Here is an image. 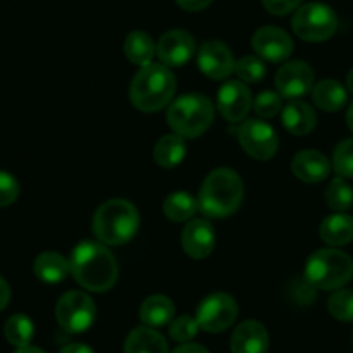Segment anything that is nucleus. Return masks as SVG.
<instances>
[{
    "mask_svg": "<svg viewBox=\"0 0 353 353\" xmlns=\"http://www.w3.org/2000/svg\"><path fill=\"white\" fill-rule=\"evenodd\" d=\"M215 108L208 97L201 94H185L173 101L166 113L168 125L176 135L185 139H196L205 134L213 123Z\"/></svg>",
    "mask_w": 353,
    "mask_h": 353,
    "instance_id": "423d86ee",
    "label": "nucleus"
},
{
    "mask_svg": "<svg viewBox=\"0 0 353 353\" xmlns=\"http://www.w3.org/2000/svg\"><path fill=\"white\" fill-rule=\"evenodd\" d=\"M353 277V260L345 251L324 248L310 254L305 267V279L312 288L324 291L341 290Z\"/></svg>",
    "mask_w": 353,
    "mask_h": 353,
    "instance_id": "39448f33",
    "label": "nucleus"
},
{
    "mask_svg": "<svg viewBox=\"0 0 353 353\" xmlns=\"http://www.w3.org/2000/svg\"><path fill=\"white\" fill-rule=\"evenodd\" d=\"M199 331V324L196 319H192L191 315H181V317H176L175 321L172 322L170 325V336L172 339L179 343H188L198 334Z\"/></svg>",
    "mask_w": 353,
    "mask_h": 353,
    "instance_id": "72a5a7b5",
    "label": "nucleus"
},
{
    "mask_svg": "<svg viewBox=\"0 0 353 353\" xmlns=\"http://www.w3.org/2000/svg\"><path fill=\"white\" fill-rule=\"evenodd\" d=\"M176 4L181 6L184 11H189V12H198V11H203V9L208 8L210 4H212L213 0H175Z\"/></svg>",
    "mask_w": 353,
    "mask_h": 353,
    "instance_id": "e433bc0d",
    "label": "nucleus"
},
{
    "mask_svg": "<svg viewBox=\"0 0 353 353\" xmlns=\"http://www.w3.org/2000/svg\"><path fill=\"white\" fill-rule=\"evenodd\" d=\"M329 314L341 322L353 321V291L336 290V293L327 301Z\"/></svg>",
    "mask_w": 353,
    "mask_h": 353,
    "instance_id": "c756f323",
    "label": "nucleus"
},
{
    "mask_svg": "<svg viewBox=\"0 0 353 353\" xmlns=\"http://www.w3.org/2000/svg\"><path fill=\"white\" fill-rule=\"evenodd\" d=\"M4 334L11 345L21 348V346L30 345L33 334H35V327H33V322L26 315L16 314L9 317L8 322H6Z\"/></svg>",
    "mask_w": 353,
    "mask_h": 353,
    "instance_id": "cd10ccee",
    "label": "nucleus"
},
{
    "mask_svg": "<svg viewBox=\"0 0 353 353\" xmlns=\"http://www.w3.org/2000/svg\"><path fill=\"white\" fill-rule=\"evenodd\" d=\"M253 108L254 113L260 114V117L272 118L283 110V97L279 96V92H274V90H263L256 96Z\"/></svg>",
    "mask_w": 353,
    "mask_h": 353,
    "instance_id": "473e14b6",
    "label": "nucleus"
},
{
    "mask_svg": "<svg viewBox=\"0 0 353 353\" xmlns=\"http://www.w3.org/2000/svg\"><path fill=\"white\" fill-rule=\"evenodd\" d=\"M92 227L96 236L104 244H125L137 232L139 212L125 199H111L97 208Z\"/></svg>",
    "mask_w": 353,
    "mask_h": 353,
    "instance_id": "20e7f679",
    "label": "nucleus"
},
{
    "mask_svg": "<svg viewBox=\"0 0 353 353\" xmlns=\"http://www.w3.org/2000/svg\"><path fill=\"white\" fill-rule=\"evenodd\" d=\"M19 196V185L14 176L0 170V208L12 205Z\"/></svg>",
    "mask_w": 353,
    "mask_h": 353,
    "instance_id": "f704fd0d",
    "label": "nucleus"
},
{
    "mask_svg": "<svg viewBox=\"0 0 353 353\" xmlns=\"http://www.w3.org/2000/svg\"><path fill=\"white\" fill-rule=\"evenodd\" d=\"M14 353H46L43 352V350H40V348H37V346H21V348H18L16 350Z\"/></svg>",
    "mask_w": 353,
    "mask_h": 353,
    "instance_id": "a19ab883",
    "label": "nucleus"
},
{
    "mask_svg": "<svg viewBox=\"0 0 353 353\" xmlns=\"http://www.w3.org/2000/svg\"><path fill=\"white\" fill-rule=\"evenodd\" d=\"M173 315H175L173 301L168 296H163V294L149 296L141 307V321L148 327H161V325H166L168 322L173 321Z\"/></svg>",
    "mask_w": 353,
    "mask_h": 353,
    "instance_id": "b1692460",
    "label": "nucleus"
},
{
    "mask_svg": "<svg viewBox=\"0 0 353 353\" xmlns=\"http://www.w3.org/2000/svg\"><path fill=\"white\" fill-rule=\"evenodd\" d=\"M56 317L64 331L73 334L83 332L96 321V305L88 294L81 291H70L57 301Z\"/></svg>",
    "mask_w": 353,
    "mask_h": 353,
    "instance_id": "6e6552de",
    "label": "nucleus"
},
{
    "mask_svg": "<svg viewBox=\"0 0 353 353\" xmlns=\"http://www.w3.org/2000/svg\"><path fill=\"white\" fill-rule=\"evenodd\" d=\"M253 49L261 59L270 63H281L293 52L294 46L291 37L277 26H263L253 35Z\"/></svg>",
    "mask_w": 353,
    "mask_h": 353,
    "instance_id": "4468645a",
    "label": "nucleus"
},
{
    "mask_svg": "<svg viewBox=\"0 0 353 353\" xmlns=\"http://www.w3.org/2000/svg\"><path fill=\"white\" fill-rule=\"evenodd\" d=\"M291 25L294 33L305 42H325L334 35L338 18L329 6L310 2L296 9Z\"/></svg>",
    "mask_w": 353,
    "mask_h": 353,
    "instance_id": "0eeeda50",
    "label": "nucleus"
},
{
    "mask_svg": "<svg viewBox=\"0 0 353 353\" xmlns=\"http://www.w3.org/2000/svg\"><path fill=\"white\" fill-rule=\"evenodd\" d=\"M172 353H210L208 350L198 343H182L181 346H176Z\"/></svg>",
    "mask_w": 353,
    "mask_h": 353,
    "instance_id": "4c0bfd02",
    "label": "nucleus"
},
{
    "mask_svg": "<svg viewBox=\"0 0 353 353\" xmlns=\"http://www.w3.org/2000/svg\"><path fill=\"white\" fill-rule=\"evenodd\" d=\"M199 210L198 199L188 192H173L163 203V213L172 222H188Z\"/></svg>",
    "mask_w": 353,
    "mask_h": 353,
    "instance_id": "a878e982",
    "label": "nucleus"
},
{
    "mask_svg": "<svg viewBox=\"0 0 353 353\" xmlns=\"http://www.w3.org/2000/svg\"><path fill=\"white\" fill-rule=\"evenodd\" d=\"M346 88H348L350 94H353V70L350 71L348 77H346Z\"/></svg>",
    "mask_w": 353,
    "mask_h": 353,
    "instance_id": "37998d69",
    "label": "nucleus"
},
{
    "mask_svg": "<svg viewBox=\"0 0 353 353\" xmlns=\"http://www.w3.org/2000/svg\"><path fill=\"white\" fill-rule=\"evenodd\" d=\"M185 156L184 137L176 134L163 135L154 148V159L163 168H173L181 165Z\"/></svg>",
    "mask_w": 353,
    "mask_h": 353,
    "instance_id": "393cba45",
    "label": "nucleus"
},
{
    "mask_svg": "<svg viewBox=\"0 0 353 353\" xmlns=\"http://www.w3.org/2000/svg\"><path fill=\"white\" fill-rule=\"evenodd\" d=\"M232 353H267L269 350V332L263 324L256 321H246L237 325L230 338Z\"/></svg>",
    "mask_w": 353,
    "mask_h": 353,
    "instance_id": "f3484780",
    "label": "nucleus"
},
{
    "mask_svg": "<svg viewBox=\"0 0 353 353\" xmlns=\"http://www.w3.org/2000/svg\"><path fill=\"white\" fill-rule=\"evenodd\" d=\"M263 8L274 16H286L300 8L301 0H261Z\"/></svg>",
    "mask_w": 353,
    "mask_h": 353,
    "instance_id": "c9c22d12",
    "label": "nucleus"
},
{
    "mask_svg": "<svg viewBox=\"0 0 353 353\" xmlns=\"http://www.w3.org/2000/svg\"><path fill=\"white\" fill-rule=\"evenodd\" d=\"M175 94V77L165 64L141 66L130 85V101L139 111L156 113L168 106Z\"/></svg>",
    "mask_w": 353,
    "mask_h": 353,
    "instance_id": "7ed1b4c3",
    "label": "nucleus"
},
{
    "mask_svg": "<svg viewBox=\"0 0 353 353\" xmlns=\"http://www.w3.org/2000/svg\"><path fill=\"white\" fill-rule=\"evenodd\" d=\"M123 49L128 61L139 64V66H145V64L151 63L156 54V46L152 42L151 35L144 32H132L125 39Z\"/></svg>",
    "mask_w": 353,
    "mask_h": 353,
    "instance_id": "bb28decb",
    "label": "nucleus"
},
{
    "mask_svg": "<svg viewBox=\"0 0 353 353\" xmlns=\"http://www.w3.org/2000/svg\"><path fill=\"white\" fill-rule=\"evenodd\" d=\"M9 301H11V288L0 277V310H4L9 305Z\"/></svg>",
    "mask_w": 353,
    "mask_h": 353,
    "instance_id": "58836bf2",
    "label": "nucleus"
},
{
    "mask_svg": "<svg viewBox=\"0 0 353 353\" xmlns=\"http://www.w3.org/2000/svg\"><path fill=\"white\" fill-rule=\"evenodd\" d=\"M59 353H94V350L83 343H71V345L64 346Z\"/></svg>",
    "mask_w": 353,
    "mask_h": 353,
    "instance_id": "ea45409f",
    "label": "nucleus"
},
{
    "mask_svg": "<svg viewBox=\"0 0 353 353\" xmlns=\"http://www.w3.org/2000/svg\"><path fill=\"white\" fill-rule=\"evenodd\" d=\"M312 97H314L315 106L321 108L322 111H329V113H334L339 111L346 104V88L339 83L338 80H321L319 83L314 85L312 88Z\"/></svg>",
    "mask_w": 353,
    "mask_h": 353,
    "instance_id": "412c9836",
    "label": "nucleus"
},
{
    "mask_svg": "<svg viewBox=\"0 0 353 353\" xmlns=\"http://www.w3.org/2000/svg\"><path fill=\"white\" fill-rule=\"evenodd\" d=\"M327 206L336 213H343L353 206V189L345 182V179L336 176L325 191Z\"/></svg>",
    "mask_w": 353,
    "mask_h": 353,
    "instance_id": "c85d7f7f",
    "label": "nucleus"
},
{
    "mask_svg": "<svg viewBox=\"0 0 353 353\" xmlns=\"http://www.w3.org/2000/svg\"><path fill=\"white\" fill-rule=\"evenodd\" d=\"M234 71H236L237 77H239V80L243 83H258V81H261L265 78L267 66H265L260 57L246 56L237 61L236 70Z\"/></svg>",
    "mask_w": 353,
    "mask_h": 353,
    "instance_id": "7c9ffc66",
    "label": "nucleus"
},
{
    "mask_svg": "<svg viewBox=\"0 0 353 353\" xmlns=\"http://www.w3.org/2000/svg\"><path fill=\"white\" fill-rule=\"evenodd\" d=\"M315 74L314 70L303 61H293L288 63L277 71L276 87L281 97L288 99H298L303 97L314 88Z\"/></svg>",
    "mask_w": 353,
    "mask_h": 353,
    "instance_id": "9b49d317",
    "label": "nucleus"
},
{
    "mask_svg": "<svg viewBox=\"0 0 353 353\" xmlns=\"http://www.w3.org/2000/svg\"><path fill=\"white\" fill-rule=\"evenodd\" d=\"M219 111L229 123H239L251 110V92L241 80H230L220 87L216 96Z\"/></svg>",
    "mask_w": 353,
    "mask_h": 353,
    "instance_id": "f8f14e48",
    "label": "nucleus"
},
{
    "mask_svg": "<svg viewBox=\"0 0 353 353\" xmlns=\"http://www.w3.org/2000/svg\"><path fill=\"white\" fill-rule=\"evenodd\" d=\"M182 246L194 260H203L212 254L215 248V230L212 223L203 219L191 220L182 232Z\"/></svg>",
    "mask_w": 353,
    "mask_h": 353,
    "instance_id": "dca6fc26",
    "label": "nucleus"
},
{
    "mask_svg": "<svg viewBox=\"0 0 353 353\" xmlns=\"http://www.w3.org/2000/svg\"><path fill=\"white\" fill-rule=\"evenodd\" d=\"M346 123H348V128L353 132V103L350 104L348 111H346Z\"/></svg>",
    "mask_w": 353,
    "mask_h": 353,
    "instance_id": "79ce46f5",
    "label": "nucleus"
},
{
    "mask_svg": "<svg viewBox=\"0 0 353 353\" xmlns=\"http://www.w3.org/2000/svg\"><path fill=\"white\" fill-rule=\"evenodd\" d=\"M332 165L341 179H353V139L339 142L334 149Z\"/></svg>",
    "mask_w": 353,
    "mask_h": 353,
    "instance_id": "2f4dec72",
    "label": "nucleus"
},
{
    "mask_svg": "<svg viewBox=\"0 0 353 353\" xmlns=\"http://www.w3.org/2000/svg\"><path fill=\"white\" fill-rule=\"evenodd\" d=\"M283 125L293 135H307L317 125V114L307 103L293 101L283 110Z\"/></svg>",
    "mask_w": 353,
    "mask_h": 353,
    "instance_id": "6ab92c4d",
    "label": "nucleus"
},
{
    "mask_svg": "<svg viewBox=\"0 0 353 353\" xmlns=\"http://www.w3.org/2000/svg\"><path fill=\"white\" fill-rule=\"evenodd\" d=\"M70 272L85 290L104 293V291H110L117 283L118 265L113 253L104 244L85 241L73 250Z\"/></svg>",
    "mask_w": 353,
    "mask_h": 353,
    "instance_id": "f257e3e1",
    "label": "nucleus"
},
{
    "mask_svg": "<svg viewBox=\"0 0 353 353\" xmlns=\"http://www.w3.org/2000/svg\"><path fill=\"white\" fill-rule=\"evenodd\" d=\"M237 139L244 152L254 159H270L277 152L279 139L269 123L260 120L243 121L237 128Z\"/></svg>",
    "mask_w": 353,
    "mask_h": 353,
    "instance_id": "9d476101",
    "label": "nucleus"
},
{
    "mask_svg": "<svg viewBox=\"0 0 353 353\" xmlns=\"http://www.w3.org/2000/svg\"><path fill=\"white\" fill-rule=\"evenodd\" d=\"M125 353H168V343L158 331L142 325L128 334Z\"/></svg>",
    "mask_w": 353,
    "mask_h": 353,
    "instance_id": "aec40b11",
    "label": "nucleus"
},
{
    "mask_svg": "<svg viewBox=\"0 0 353 353\" xmlns=\"http://www.w3.org/2000/svg\"><path fill=\"white\" fill-rule=\"evenodd\" d=\"M244 196L241 176L230 168L213 170L199 191L198 206L208 219H225L239 208Z\"/></svg>",
    "mask_w": 353,
    "mask_h": 353,
    "instance_id": "f03ea898",
    "label": "nucleus"
},
{
    "mask_svg": "<svg viewBox=\"0 0 353 353\" xmlns=\"http://www.w3.org/2000/svg\"><path fill=\"white\" fill-rule=\"evenodd\" d=\"M291 170L300 181L307 184H317L325 181L331 172V163L322 152L307 149V151L298 152L291 163Z\"/></svg>",
    "mask_w": 353,
    "mask_h": 353,
    "instance_id": "a211bd4d",
    "label": "nucleus"
},
{
    "mask_svg": "<svg viewBox=\"0 0 353 353\" xmlns=\"http://www.w3.org/2000/svg\"><path fill=\"white\" fill-rule=\"evenodd\" d=\"M198 66L212 80H225L236 70V61L225 43L208 40L199 47Z\"/></svg>",
    "mask_w": 353,
    "mask_h": 353,
    "instance_id": "ddd939ff",
    "label": "nucleus"
},
{
    "mask_svg": "<svg viewBox=\"0 0 353 353\" xmlns=\"http://www.w3.org/2000/svg\"><path fill=\"white\" fill-rule=\"evenodd\" d=\"M33 270H35V276L40 281L56 284L68 277V274H70V261L63 254L54 253V251H46V253L37 256Z\"/></svg>",
    "mask_w": 353,
    "mask_h": 353,
    "instance_id": "5701e85b",
    "label": "nucleus"
},
{
    "mask_svg": "<svg viewBox=\"0 0 353 353\" xmlns=\"http://www.w3.org/2000/svg\"><path fill=\"white\" fill-rule=\"evenodd\" d=\"M237 317V303L230 294L213 293L198 307L196 321L206 332H222L232 325Z\"/></svg>",
    "mask_w": 353,
    "mask_h": 353,
    "instance_id": "1a4fd4ad",
    "label": "nucleus"
},
{
    "mask_svg": "<svg viewBox=\"0 0 353 353\" xmlns=\"http://www.w3.org/2000/svg\"><path fill=\"white\" fill-rule=\"evenodd\" d=\"M156 54L165 66H184L194 54V39L184 30H172L159 39Z\"/></svg>",
    "mask_w": 353,
    "mask_h": 353,
    "instance_id": "2eb2a0df",
    "label": "nucleus"
},
{
    "mask_svg": "<svg viewBox=\"0 0 353 353\" xmlns=\"http://www.w3.org/2000/svg\"><path fill=\"white\" fill-rule=\"evenodd\" d=\"M321 237L329 246H345L353 241V216L334 213L321 223Z\"/></svg>",
    "mask_w": 353,
    "mask_h": 353,
    "instance_id": "4be33fe9",
    "label": "nucleus"
}]
</instances>
